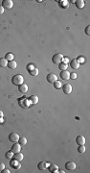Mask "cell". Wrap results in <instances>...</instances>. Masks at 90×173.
Listing matches in <instances>:
<instances>
[{
	"mask_svg": "<svg viewBox=\"0 0 90 173\" xmlns=\"http://www.w3.org/2000/svg\"><path fill=\"white\" fill-rule=\"evenodd\" d=\"M0 66H1V67L8 66V61L5 58H0Z\"/></svg>",
	"mask_w": 90,
	"mask_h": 173,
	"instance_id": "cell-21",
	"label": "cell"
},
{
	"mask_svg": "<svg viewBox=\"0 0 90 173\" xmlns=\"http://www.w3.org/2000/svg\"><path fill=\"white\" fill-rule=\"evenodd\" d=\"M5 168V164L3 163H0V171H2Z\"/></svg>",
	"mask_w": 90,
	"mask_h": 173,
	"instance_id": "cell-31",
	"label": "cell"
},
{
	"mask_svg": "<svg viewBox=\"0 0 90 173\" xmlns=\"http://www.w3.org/2000/svg\"><path fill=\"white\" fill-rule=\"evenodd\" d=\"M62 61H63V55L62 54H60V53H57V54H55L53 56V58H52V62L54 63V64H60V63H62Z\"/></svg>",
	"mask_w": 90,
	"mask_h": 173,
	"instance_id": "cell-2",
	"label": "cell"
},
{
	"mask_svg": "<svg viewBox=\"0 0 90 173\" xmlns=\"http://www.w3.org/2000/svg\"><path fill=\"white\" fill-rule=\"evenodd\" d=\"M77 60H78L79 62H83V61H84V60H83L82 58H80V59H77Z\"/></svg>",
	"mask_w": 90,
	"mask_h": 173,
	"instance_id": "cell-35",
	"label": "cell"
},
{
	"mask_svg": "<svg viewBox=\"0 0 90 173\" xmlns=\"http://www.w3.org/2000/svg\"><path fill=\"white\" fill-rule=\"evenodd\" d=\"M18 143L22 146V145H25L26 143H27V140H26V137H19V140H18Z\"/></svg>",
	"mask_w": 90,
	"mask_h": 173,
	"instance_id": "cell-23",
	"label": "cell"
},
{
	"mask_svg": "<svg viewBox=\"0 0 90 173\" xmlns=\"http://www.w3.org/2000/svg\"><path fill=\"white\" fill-rule=\"evenodd\" d=\"M18 91H19V92H21V93H25V92H27L28 91V86L26 85V84H22V85H20V86H18Z\"/></svg>",
	"mask_w": 90,
	"mask_h": 173,
	"instance_id": "cell-14",
	"label": "cell"
},
{
	"mask_svg": "<svg viewBox=\"0 0 90 173\" xmlns=\"http://www.w3.org/2000/svg\"><path fill=\"white\" fill-rule=\"evenodd\" d=\"M4 10H5V9H4L2 6H0V14H2L4 13Z\"/></svg>",
	"mask_w": 90,
	"mask_h": 173,
	"instance_id": "cell-32",
	"label": "cell"
},
{
	"mask_svg": "<svg viewBox=\"0 0 90 173\" xmlns=\"http://www.w3.org/2000/svg\"><path fill=\"white\" fill-rule=\"evenodd\" d=\"M76 141L79 145H84L85 143V137L83 136H78L76 137Z\"/></svg>",
	"mask_w": 90,
	"mask_h": 173,
	"instance_id": "cell-13",
	"label": "cell"
},
{
	"mask_svg": "<svg viewBox=\"0 0 90 173\" xmlns=\"http://www.w3.org/2000/svg\"><path fill=\"white\" fill-rule=\"evenodd\" d=\"M1 172H2V173H10V170H9V169H5V168H4Z\"/></svg>",
	"mask_w": 90,
	"mask_h": 173,
	"instance_id": "cell-33",
	"label": "cell"
},
{
	"mask_svg": "<svg viewBox=\"0 0 90 173\" xmlns=\"http://www.w3.org/2000/svg\"><path fill=\"white\" fill-rule=\"evenodd\" d=\"M20 150H21V145H20L19 143H17V142H14V144L12 146V149H11V151H12L13 154L20 152Z\"/></svg>",
	"mask_w": 90,
	"mask_h": 173,
	"instance_id": "cell-8",
	"label": "cell"
},
{
	"mask_svg": "<svg viewBox=\"0 0 90 173\" xmlns=\"http://www.w3.org/2000/svg\"><path fill=\"white\" fill-rule=\"evenodd\" d=\"M80 65H81V64H80V62H79L77 59L72 60L71 63H70V66L73 68V69H78V68L80 67Z\"/></svg>",
	"mask_w": 90,
	"mask_h": 173,
	"instance_id": "cell-10",
	"label": "cell"
},
{
	"mask_svg": "<svg viewBox=\"0 0 90 173\" xmlns=\"http://www.w3.org/2000/svg\"><path fill=\"white\" fill-rule=\"evenodd\" d=\"M76 78H77V74L76 73H70V79L75 80Z\"/></svg>",
	"mask_w": 90,
	"mask_h": 173,
	"instance_id": "cell-29",
	"label": "cell"
},
{
	"mask_svg": "<svg viewBox=\"0 0 90 173\" xmlns=\"http://www.w3.org/2000/svg\"><path fill=\"white\" fill-rule=\"evenodd\" d=\"M85 34L86 35H90V26H86V28H85Z\"/></svg>",
	"mask_w": 90,
	"mask_h": 173,
	"instance_id": "cell-30",
	"label": "cell"
},
{
	"mask_svg": "<svg viewBox=\"0 0 90 173\" xmlns=\"http://www.w3.org/2000/svg\"><path fill=\"white\" fill-rule=\"evenodd\" d=\"M75 3H76V6L78 9H82L85 5V2L83 0H77V1H75Z\"/></svg>",
	"mask_w": 90,
	"mask_h": 173,
	"instance_id": "cell-19",
	"label": "cell"
},
{
	"mask_svg": "<svg viewBox=\"0 0 90 173\" xmlns=\"http://www.w3.org/2000/svg\"><path fill=\"white\" fill-rule=\"evenodd\" d=\"M19 140V136L17 133H11L9 135V141L12 142H18Z\"/></svg>",
	"mask_w": 90,
	"mask_h": 173,
	"instance_id": "cell-4",
	"label": "cell"
},
{
	"mask_svg": "<svg viewBox=\"0 0 90 173\" xmlns=\"http://www.w3.org/2000/svg\"><path fill=\"white\" fill-rule=\"evenodd\" d=\"M60 78L62 80H69L70 79V73L66 70H63L60 72Z\"/></svg>",
	"mask_w": 90,
	"mask_h": 173,
	"instance_id": "cell-16",
	"label": "cell"
},
{
	"mask_svg": "<svg viewBox=\"0 0 90 173\" xmlns=\"http://www.w3.org/2000/svg\"><path fill=\"white\" fill-rule=\"evenodd\" d=\"M67 67H68V64H67L66 63H60V64H59V68L60 69L61 71L66 70Z\"/></svg>",
	"mask_w": 90,
	"mask_h": 173,
	"instance_id": "cell-22",
	"label": "cell"
},
{
	"mask_svg": "<svg viewBox=\"0 0 90 173\" xmlns=\"http://www.w3.org/2000/svg\"><path fill=\"white\" fill-rule=\"evenodd\" d=\"M50 172H55V173H57V172H59V167H58V165L57 164H51L50 165H48V168H47Z\"/></svg>",
	"mask_w": 90,
	"mask_h": 173,
	"instance_id": "cell-11",
	"label": "cell"
},
{
	"mask_svg": "<svg viewBox=\"0 0 90 173\" xmlns=\"http://www.w3.org/2000/svg\"><path fill=\"white\" fill-rule=\"evenodd\" d=\"M13 58H14V56H13V53H7L6 54V57H5V59L7 60V61H13Z\"/></svg>",
	"mask_w": 90,
	"mask_h": 173,
	"instance_id": "cell-24",
	"label": "cell"
},
{
	"mask_svg": "<svg viewBox=\"0 0 90 173\" xmlns=\"http://www.w3.org/2000/svg\"><path fill=\"white\" fill-rule=\"evenodd\" d=\"M62 91L65 94H70L72 92V86L70 84H65V85H62Z\"/></svg>",
	"mask_w": 90,
	"mask_h": 173,
	"instance_id": "cell-6",
	"label": "cell"
},
{
	"mask_svg": "<svg viewBox=\"0 0 90 173\" xmlns=\"http://www.w3.org/2000/svg\"><path fill=\"white\" fill-rule=\"evenodd\" d=\"M20 162H18V161H16V160H13V161H11V165L14 168V169H19L20 168V166H21V164H19Z\"/></svg>",
	"mask_w": 90,
	"mask_h": 173,
	"instance_id": "cell-15",
	"label": "cell"
},
{
	"mask_svg": "<svg viewBox=\"0 0 90 173\" xmlns=\"http://www.w3.org/2000/svg\"><path fill=\"white\" fill-rule=\"evenodd\" d=\"M13 6V2L12 0H3L2 1V7L4 9H7V10H10L12 9Z\"/></svg>",
	"mask_w": 90,
	"mask_h": 173,
	"instance_id": "cell-3",
	"label": "cell"
},
{
	"mask_svg": "<svg viewBox=\"0 0 90 173\" xmlns=\"http://www.w3.org/2000/svg\"><path fill=\"white\" fill-rule=\"evenodd\" d=\"M29 73H30L32 76H37V75L39 74V69H38V68H34V69H32V70L29 71Z\"/></svg>",
	"mask_w": 90,
	"mask_h": 173,
	"instance_id": "cell-26",
	"label": "cell"
},
{
	"mask_svg": "<svg viewBox=\"0 0 90 173\" xmlns=\"http://www.w3.org/2000/svg\"><path fill=\"white\" fill-rule=\"evenodd\" d=\"M53 84H54V86H55V89H58V90H59V89H61V86H62L61 83H60V81H58V80H57L56 82H54Z\"/></svg>",
	"mask_w": 90,
	"mask_h": 173,
	"instance_id": "cell-25",
	"label": "cell"
},
{
	"mask_svg": "<svg viewBox=\"0 0 90 173\" xmlns=\"http://www.w3.org/2000/svg\"><path fill=\"white\" fill-rule=\"evenodd\" d=\"M29 100H30V102H31L32 104H34H34H38V103H39V96L34 95H34H31Z\"/></svg>",
	"mask_w": 90,
	"mask_h": 173,
	"instance_id": "cell-18",
	"label": "cell"
},
{
	"mask_svg": "<svg viewBox=\"0 0 90 173\" xmlns=\"http://www.w3.org/2000/svg\"><path fill=\"white\" fill-rule=\"evenodd\" d=\"M23 158H24V156H23V154L20 153V152L13 154V159L16 160V161H18V162H21V161L23 160Z\"/></svg>",
	"mask_w": 90,
	"mask_h": 173,
	"instance_id": "cell-17",
	"label": "cell"
},
{
	"mask_svg": "<svg viewBox=\"0 0 90 173\" xmlns=\"http://www.w3.org/2000/svg\"><path fill=\"white\" fill-rule=\"evenodd\" d=\"M57 79H58L57 75L54 74V73H49V74L46 76V80H47L49 83H52V84H53L54 82H56Z\"/></svg>",
	"mask_w": 90,
	"mask_h": 173,
	"instance_id": "cell-7",
	"label": "cell"
},
{
	"mask_svg": "<svg viewBox=\"0 0 90 173\" xmlns=\"http://www.w3.org/2000/svg\"><path fill=\"white\" fill-rule=\"evenodd\" d=\"M5 157H6V159L11 160L12 158H13V153L12 151H9V152H7V153L5 154Z\"/></svg>",
	"mask_w": 90,
	"mask_h": 173,
	"instance_id": "cell-27",
	"label": "cell"
},
{
	"mask_svg": "<svg viewBox=\"0 0 90 173\" xmlns=\"http://www.w3.org/2000/svg\"><path fill=\"white\" fill-rule=\"evenodd\" d=\"M16 66H17L16 62H14V61H10V62H8V67H9L10 69H15Z\"/></svg>",
	"mask_w": 90,
	"mask_h": 173,
	"instance_id": "cell-20",
	"label": "cell"
},
{
	"mask_svg": "<svg viewBox=\"0 0 90 173\" xmlns=\"http://www.w3.org/2000/svg\"><path fill=\"white\" fill-rule=\"evenodd\" d=\"M76 167H77V165H76V164L74 162H67L65 164V168L67 170H75Z\"/></svg>",
	"mask_w": 90,
	"mask_h": 173,
	"instance_id": "cell-9",
	"label": "cell"
},
{
	"mask_svg": "<svg viewBox=\"0 0 90 173\" xmlns=\"http://www.w3.org/2000/svg\"><path fill=\"white\" fill-rule=\"evenodd\" d=\"M48 163H46V162H39V164H38V168L39 169V170H46L47 168H48Z\"/></svg>",
	"mask_w": 90,
	"mask_h": 173,
	"instance_id": "cell-12",
	"label": "cell"
},
{
	"mask_svg": "<svg viewBox=\"0 0 90 173\" xmlns=\"http://www.w3.org/2000/svg\"><path fill=\"white\" fill-rule=\"evenodd\" d=\"M30 104H31V102L27 98H21V99H19V105L22 108H28L30 106Z\"/></svg>",
	"mask_w": 90,
	"mask_h": 173,
	"instance_id": "cell-5",
	"label": "cell"
},
{
	"mask_svg": "<svg viewBox=\"0 0 90 173\" xmlns=\"http://www.w3.org/2000/svg\"><path fill=\"white\" fill-rule=\"evenodd\" d=\"M78 151H79V153H84V152H85V147H84V145H80V146L78 147Z\"/></svg>",
	"mask_w": 90,
	"mask_h": 173,
	"instance_id": "cell-28",
	"label": "cell"
},
{
	"mask_svg": "<svg viewBox=\"0 0 90 173\" xmlns=\"http://www.w3.org/2000/svg\"><path fill=\"white\" fill-rule=\"evenodd\" d=\"M2 117H3V112L0 111V118H2Z\"/></svg>",
	"mask_w": 90,
	"mask_h": 173,
	"instance_id": "cell-34",
	"label": "cell"
},
{
	"mask_svg": "<svg viewBox=\"0 0 90 173\" xmlns=\"http://www.w3.org/2000/svg\"><path fill=\"white\" fill-rule=\"evenodd\" d=\"M12 83L14 85V86H20L24 83V77L20 74H16L13 77L12 79Z\"/></svg>",
	"mask_w": 90,
	"mask_h": 173,
	"instance_id": "cell-1",
	"label": "cell"
}]
</instances>
